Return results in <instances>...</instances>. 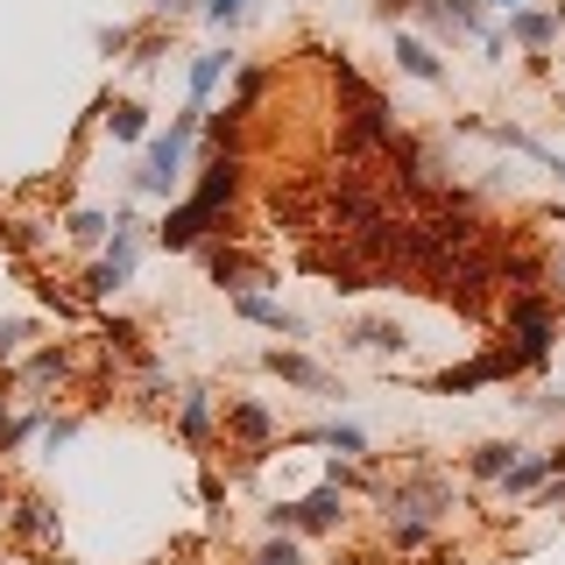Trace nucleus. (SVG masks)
I'll use <instances>...</instances> for the list:
<instances>
[{"label": "nucleus", "mask_w": 565, "mask_h": 565, "mask_svg": "<svg viewBox=\"0 0 565 565\" xmlns=\"http://www.w3.org/2000/svg\"><path fill=\"white\" fill-rule=\"evenodd\" d=\"M78 247H99V241H114V220L106 212H71V226H64Z\"/></svg>", "instance_id": "nucleus-21"}, {"label": "nucleus", "mask_w": 565, "mask_h": 565, "mask_svg": "<svg viewBox=\"0 0 565 565\" xmlns=\"http://www.w3.org/2000/svg\"><path fill=\"white\" fill-rule=\"evenodd\" d=\"M234 184H241V163L220 149V156H212V170H205V184L191 191V199L177 205L163 226H156V241H163V247H199V241H205V226L220 220V205L234 199Z\"/></svg>", "instance_id": "nucleus-1"}, {"label": "nucleus", "mask_w": 565, "mask_h": 565, "mask_svg": "<svg viewBox=\"0 0 565 565\" xmlns=\"http://www.w3.org/2000/svg\"><path fill=\"white\" fill-rule=\"evenodd\" d=\"M347 340H353V347H367V353H403V332H396V326H382V318H367V326H353Z\"/></svg>", "instance_id": "nucleus-20"}, {"label": "nucleus", "mask_w": 565, "mask_h": 565, "mask_svg": "<svg viewBox=\"0 0 565 565\" xmlns=\"http://www.w3.org/2000/svg\"><path fill=\"white\" fill-rule=\"evenodd\" d=\"M509 332H516L523 367H544L552 361V340H558V311L544 305V297H516V305H509Z\"/></svg>", "instance_id": "nucleus-5"}, {"label": "nucleus", "mask_w": 565, "mask_h": 565, "mask_svg": "<svg viewBox=\"0 0 565 565\" xmlns=\"http://www.w3.org/2000/svg\"><path fill=\"white\" fill-rule=\"evenodd\" d=\"M106 128H114V141H141L149 135V114L135 99H120V106H106Z\"/></svg>", "instance_id": "nucleus-19"}, {"label": "nucleus", "mask_w": 565, "mask_h": 565, "mask_svg": "<svg viewBox=\"0 0 565 565\" xmlns=\"http://www.w3.org/2000/svg\"><path fill=\"white\" fill-rule=\"evenodd\" d=\"M544 481H552V452H523L516 467H509V481H502V494H537Z\"/></svg>", "instance_id": "nucleus-17"}, {"label": "nucleus", "mask_w": 565, "mask_h": 565, "mask_svg": "<svg viewBox=\"0 0 565 565\" xmlns=\"http://www.w3.org/2000/svg\"><path fill=\"white\" fill-rule=\"evenodd\" d=\"M516 367H523V353H481V361H467V367H446V375H438L431 388H438V396H452V388H481V382H502V375H516Z\"/></svg>", "instance_id": "nucleus-8"}, {"label": "nucleus", "mask_w": 565, "mask_h": 565, "mask_svg": "<svg viewBox=\"0 0 565 565\" xmlns=\"http://www.w3.org/2000/svg\"><path fill=\"white\" fill-rule=\"evenodd\" d=\"M488 8H509V14H516V8H523V0H488Z\"/></svg>", "instance_id": "nucleus-31"}, {"label": "nucleus", "mask_w": 565, "mask_h": 565, "mask_svg": "<svg viewBox=\"0 0 565 565\" xmlns=\"http://www.w3.org/2000/svg\"><path fill=\"white\" fill-rule=\"evenodd\" d=\"M452 509V494L438 481H411V488H388V537H396V552H411L438 530V516Z\"/></svg>", "instance_id": "nucleus-3"}, {"label": "nucleus", "mask_w": 565, "mask_h": 565, "mask_svg": "<svg viewBox=\"0 0 565 565\" xmlns=\"http://www.w3.org/2000/svg\"><path fill=\"white\" fill-rule=\"evenodd\" d=\"M305 438H318V446H340L347 459L367 452V431H361V424H326V431H305Z\"/></svg>", "instance_id": "nucleus-22"}, {"label": "nucleus", "mask_w": 565, "mask_h": 565, "mask_svg": "<svg viewBox=\"0 0 565 565\" xmlns=\"http://www.w3.org/2000/svg\"><path fill=\"white\" fill-rule=\"evenodd\" d=\"M8 565H14V558H8Z\"/></svg>", "instance_id": "nucleus-32"}, {"label": "nucleus", "mask_w": 565, "mask_h": 565, "mask_svg": "<svg viewBox=\"0 0 565 565\" xmlns=\"http://www.w3.org/2000/svg\"><path fill=\"white\" fill-rule=\"evenodd\" d=\"M64 367H71V361H64V353H57V347H43V353H29V382H57V375H64Z\"/></svg>", "instance_id": "nucleus-25"}, {"label": "nucleus", "mask_w": 565, "mask_h": 565, "mask_svg": "<svg viewBox=\"0 0 565 565\" xmlns=\"http://www.w3.org/2000/svg\"><path fill=\"white\" fill-rule=\"evenodd\" d=\"M234 311H241V318H255V326H269V332H290V340H305V318L282 311L276 297H262V290H241V297H234Z\"/></svg>", "instance_id": "nucleus-9"}, {"label": "nucleus", "mask_w": 565, "mask_h": 565, "mask_svg": "<svg viewBox=\"0 0 565 565\" xmlns=\"http://www.w3.org/2000/svg\"><path fill=\"white\" fill-rule=\"evenodd\" d=\"M516 459H523V446H502V438H494V446H473L467 473H473V481H494V488H502V481H509V467H516Z\"/></svg>", "instance_id": "nucleus-12"}, {"label": "nucleus", "mask_w": 565, "mask_h": 565, "mask_svg": "<svg viewBox=\"0 0 565 565\" xmlns=\"http://www.w3.org/2000/svg\"><path fill=\"white\" fill-rule=\"evenodd\" d=\"M411 8H417L438 35H494L488 14H481V0H411Z\"/></svg>", "instance_id": "nucleus-7"}, {"label": "nucleus", "mask_w": 565, "mask_h": 565, "mask_svg": "<svg viewBox=\"0 0 565 565\" xmlns=\"http://www.w3.org/2000/svg\"><path fill=\"white\" fill-rule=\"evenodd\" d=\"M177 431H184L191 446L212 438V396H205V388H184V403H177Z\"/></svg>", "instance_id": "nucleus-14"}, {"label": "nucleus", "mask_w": 565, "mask_h": 565, "mask_svg": "<svg viewBox=\"0 0 565 565\" xmlns=\"http://www.w3.org/2000/svg\"><path fill=\"white\" fill-rule=\"evenodd\" d=\"M247 8H255V0H205V14H212V22H220V29H234Z\"/></svg>", "instance_id": "nucleus-27"}, {"label": "nucleus", "mask_w": 565, "mask_h": 565, "mask_svg": "<svg viewBox=\"0 0 565 565\" xmlns=\"http://www.w3.org/2000/svg\"><path fill=\"white\" fill-rule=\"evenodd\" d=\"M199 128H205V106L191 99L184 114L170 120V135L149 141V156H141V170H135L141 199H170V191H177V177H184V149H191V135H199Z\"/></svg>", "instance_id": "nucleus-2"}, {"label": "nucleus", "mask_w": 565, "mask_h": 565, "mask_svg": "<svg viewBox=\"0 0 565 565\" xmlns=\"http://www.w3.org/2000/svg\"><path fill=\"white\" fill-rule=\"evenodd\" d=\"M93 43H99V57H120V50H135V29L106 22V29H93Z\"/></svg>", "instance_id": "nucleus-26"}, {"label": "nucleus", "mask_w": 565, "mask_h": 565, "mask_svg": "<svg viewBox=\"0 0 565 565\" xmlns=\"http://www.w3.org/2000/svg\"><path fill=\"white\" fill-rule=\"evenodd\" d=\"M149 14L156 22H177V14H191V0H149Z\"/></svg>", "instance_id": "nucleus-30"}, {"label": "nucleus", "mask_w": 565, "mask_h": 565, "mask_svg": "<svg viewBox=\"0 0 565 565\" xmlns=\"http://www.w3.org/2000/svg\"><path fill=\"white\" fill-rule=\"evenodd\" d=\"M71 438H78V417H50V424H43V446H50V452L71 446Z\"/></svg>", "instance_id": "nucleus-28"}, {"label": "nucleus", "mask_w": 565, "mask_h": 565, "mask_svg": "<svg viewBox=\"0 0 565 565\" xmlns=\"http://www.w3.org/2000/svg\"><path fill=\"white\" fill-rule=\"evenodd\" d=\"M269 375H282V382H297V388H318V396H326V388H332V375H326V367H318V361H305V353H269Z\"/></svg>", "instance_id": "nucleus-13"}, {"label": "nucleus", "mask_w": 565, "mask_h": 565, "mask_svg": "<svg viewBox=\"0 0 565 565\" xmlns=\"http://www.w3.org/2000/svg\"><path fill=\"white\" fill-rule=\"evenodd\" d=\"M234 431L247 438V446H262V438H269L276 424H269V411H262V403H234Z\"/></svg>", "instance_id": "nucleus-23"}, {"label": "nucleus", "mask_w": 565, "mask_h": 565, "mask_svg": "<svg viewBox=\"0 0 565 565\" xmlns=\"http://www.w3.org/2000/svg\"><path fill=\"white\" fill-rule=\"evenodd\" d=\"M22 340H29V326H22V318H8V326H0V361H14Z\"/></svg>", "instance_id": "nucleus-29"}, {"label": "nucleus", "mask_w": 565, "mask_h": 565, "mask_svg": "<svg viewBox=\"0 0 565 565\" xmlns=\"http://www.w3.org/2000/svg\"><path fill=\"white\" fill-rule=\"evenodd\" d=\"M14 530H22L29 544H57V509L43 502V494H22V502H14V516H8Z\"/></svg>", "instance_id": "nucleus-11"}, {"label": "nucleus", "mask_w": 565, "mask_h": 565, "mask_svg": "<svg viewBox=\"0 0 565 565\" xmlns=\"http://www.w3.org/2000/svg\"><path fill=\"white\" fill-rule=\"evenodd\" d=\"M509 35H516L523 50H552V35H558V14H537V8H516L509 14Z\"/></svg>", "instance_id": "nucleus-16"}, {"label": "nucleus", "mask_w": 565, "mask_h": 565, "mask_svg": "<svg viewBox=\"0 0 565 565\" xmlns=\"http://www.w3.org/2000/svg\"><path fill=\"white\" fill-rule=\"evenodd\" d=\"M205 269H212V282H220V290H234V297H241V290H255V282H262V276L247 269V262H241V255H234L226 241H205Z\"/></svg>", "instance_id": "nucleus-10"}, {"label": "nucleus", "mask_w": 565, "mask_h": 565, "mask_svg": "<svg viewBox=\"0 0 565 565\" xmlns=\"http://www.w3.org/2000/svg\"><path fill=\"white\" fill-rule=\"evenodd\" d=\"M340 516H347V502H340V481H326L318 494H305V502H282V509H269V523L276 530H305V537H318V530H340Z\"/></svg>", "instance_id": "nucleus-6"}, {"label": "nucleus", "mask_w": 565, "mask_h": 565, "mask_svg": "<svg viewBox=\"0 0 565 565\" xmlns=\"http://www.w3.org/2000/svg\"><path fill=\"white\" fill-rule=\"evenodd\" d=\"M135 255H141V226L128 212H114V241H106V255L93 262V276H85V297H114L120 282L135 276Z\"/></svg>", "instance_id": "nucleus-4"}, {"label": "nucleus", "mask_w": 565, "mask_h": 565, "mask_svg": "<svg viewBox=\"0 0 565 565\" xmlns=\"http://www.w3.org/2000/svg\"><path fill=\"white\" fill-rule=\"evenodd\" d=\"M396 64L411 71V78H424V85L446 71V64H438V50H431V43H417V35H396Z\"/></svg>", "instance_id": "nucleus-18"}, {"label": "nucleus", "mask_w": 565, "mask_h": 565, "mask_svg": "<svg viewBox=\"0 0 565 565\" xmlns=\"http://www.w3.org/2000/svg\"><path fill=\"white\" fill-rule=\"evenodd\" d=\"M255 565H305V552H297V537H290V530H276V537L262 544V558H255Z\"/></svg>", "instance_id": "nucleus-24"}, {"label": "nucleus", "mask_w": 565, "mask_h": 565, "mask_svg": "<svg viewBox=\"0 0 565 565\" xmlns=\"http://www.w3.org/2000/svg\"><path fill=\"white\" fill-rule=\"evenodd\" d=\"M226 71H234V50H199V57H191V99H212V85L226 78Z\"/></svg>", "instance_id": "nucleus-15"}]
</instances>
